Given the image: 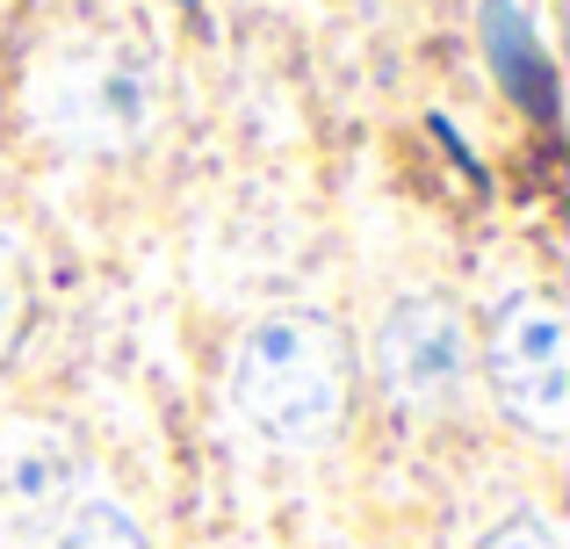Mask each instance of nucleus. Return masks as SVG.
I'll use <instances>...</instances> for the list:
<instances>
[{
	"instance_id": "f257e3e1",
	"label": "nucleus",
	"mask_w": 570,
	"mask_h": 549,
	"mask_svg": "<svg viewBox=\"0 0 570 549\" xmlns=\"http://www.w3.org/2000/svg\"><path fill=\"white\" fill-rule=\"evenodd\" d=\"M354 391V354L325 311H267L232 354V398L267 441L311 449L340 427Z\"/></svg>"
},
{
	"instance_id": "f03ea898",
	"label": "nucleus",
	"mask_w": 570,
	"mask_h": 549,
	"mask_svg": "<svg viewBox=\"0 0 570 549\" xmlns=\"http://www.w3.org/2000/svg\"><path fill=\"white\" fill-rule=\"evenodd\" d=\"M484 376L499 391V412L528 434L557 441L570 420V333L563 311L542 290H513L491 311L484 333Z\"/></svg>"
},
{
	"instance_id": "7ed1b4c3",
	"label": "nucleus",
	"mask_w": 570,
	"mask_h": 549,
	"mask_svg": "<svg viewBox=\"0 0 570 549\" xmlns=\"http://www.w3.org/2000/svg\"><path fill=\"white\" fill-rule=\"evenodd\" d=\"M470 325L448 296H397L376 325V383L404 412H441L470 376Z\"/></svg>"
},
{
	"instance_id": "20e7f679",
	"label": "nucleus",
	"mask_w": 570,
	"mask_h": 549,
	"mask_svg": "<svg viewBox=\"0 0 570 549\" xmlns=\"http://www.w3.org/2000/svg\"><path fill=\"white\" fill-rule=\"evenodd\" d=\"M72 499H80V455H72L66 434H51V427L0 434V521H8V536L29 542Z\"/></svg>"
},
{
	"instance_id": "39448f33",
	"label": "nucleus",
	"mask_w": 570,
	"mask_h": 549,
	"mask_svg": "<svg viewBox=\"0 0 570 549\" xmlns=\"http://www.w3.org/2000/svg\"><path fill=\"white\" fill-rule=\"evenodd\" d=\"M484 51H491V66H499V80H505L513 101H528L534 116L557 109V80H549V58H542V43H534V22H528L520 0H491L484 8Z\"/></svg>"
},
{
	"instance_id": "423d86ee",
	"label": "nucleus",
	"mask_w": 570,
	"mask_h": 549,
	"mask_svg": "<svg viewBox=\"0 0 570 549\" xmlns=\"http://www.w3.org/2000/svg\"><path fill=\"white\" fill-rule=\"evenodd\" d=\"M29 549H153V542L116 499H72L58 521H43L29 536Z\"/></svg>"
},
{
	"instance_id": "0eeeda50",
	"label": "nucleus",
	"mask_w": 570,
	"mask_h": 549,
	"mask_svg": "<svg viewBox=\"0 0 570 549\" xmlns=\"http://www.w3.org/2000/svg\"><path fill=\"white\" fill-rule=\"evenodd\" d=\"M484 549H563V536L549 513H513V521H499L484 536Z\"/></svg>"
},
{
	"instance_id": "6e6552de",
	"label": "nucleus",
	"mask_w": 570,
	"mask_h": 549,
	"mask_svg": "<svg viewBox=\"0 0 570 549\" xmlns=\"http://www.w3.org/2000/svg\"><path fill=\"white\" fill-rule=\"evenodd\" d=\"M8 318H14V261L0 246V333H8Z\"/></svg>"
}]
</instances>
